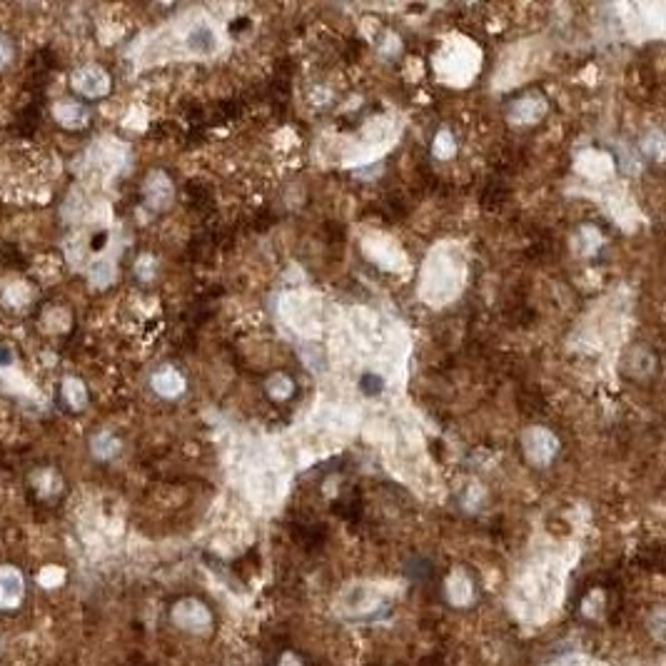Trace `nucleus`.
<instances>
[{"label":"nucleus","instance_id":"obj_10","mask_svg":"<svg viewBox=\"0 0 666 666\" xmlns=\"http://www.w3.org/2000/svg\"><path fill=\"white\" fill-rule=\"evenodd\" d=\"M8 60H10V45L5 38H0V68H3Z\"/></svg>","mask_w":666,"mask_h":666},{"label":"nucleus","instance_id":"obj_4","mask_svg":"<svg viewBox=\"0 0 666 666\" xmlns=\"http://www.w3.org/2000/svg\"><path fill=\"white\" fill-rule=\"evenodd\" d=\"M188 45H190V50H195V53H210V50H215L213 30L205 28V25L195 28L193 33H190V38H188Z\"/></svg>","mask_w":666,"mask_h":666},{"label":"nucleus","instance_id":"obj_3","mask_svg":"<svg viewBox=\"0 0 666 666\" xmlns=\"http://www.w3.org/2000/svg\"><path fill=\"white\" fill-rule=\"evenodd\" d=\"M55 118L65 128H80L85 123V108H80L78 103H60L55 105Z\"/></svg>","mask_w":666,"mask_h":666},{"label":"nucleus","instance_id":"obj_5","mask_svg":"<svg viewBox=\"0 0 666 666\" xmlns=\"http://www.w3.org/2000/svg\"><path fill=\"white\" fill-rule=\"evenodd\" d=\"M63 395H65V400H68L73 407H83V402H85V390H83V385H80L78 380H65Z\"/></svg>","mask_w":666,"mask_h":666},{"label":"nucleus","instance_id":"obj_2","mask_svg":"<svg viewBox=\"0 0 666 666\" xmlns=\"http://www.w3.org/2000/svg\"><path fill=\"white\" fill-rule=\"evenodd\" d=\"M73 85H75V90H80V93L88 95V98H98V95L108 93V88H110L108 75L98 68H83L80 73H75Z\"/></svg>","mask_w":666,"mask_h":666},{"label":"nucleus","instance_id":"obj_8","mask_svg":"<svg viewBox=\"0 0 666 666\" xmlns=\"http://www.w3.org/2000/svg\"><path fill=\"white\" fill-rule=\"evenodd\" d=\"M380 387H382V382H380V377H375V375H370V377H362V390L367 392V395H377L380 392Z\"/></svg>","mask_w":666,"mask_h":666},{"label":"nucleus","instance_id":"obj_1","mask_svg":"<svg viewBox=\"0 0 666 666\" xmlns=\"http://www.w3.org/2000/svg\"><path fill=\"white\" fill-rule=\"evenodd\" d=\"M25 594V582L23 574L15 567H3L0 569V609H13L20 604Z\"/></svg>","mask_w":666,"mask_h":666},{"label":"nucleus","instance_id":"obj_7","mask_svg":"<svg viewBox=\"0 0 666 666\" xmlns=\"http://www.w3.org/2000/svg\"><path fill=\"white\" fill-rule=\"evenodd\" d=\"M90 277H93L98 285H105V282H110V277H113V270H110L108 265H103V267H93V272H90Z\"/></svg>","mask_w":666,"mask_h":666},{"label":"nucleus","instance_id":"obj_6","mask_svg":"<svg viewBox=\"0 0 666 666\" xmlns=\"http://www.w3.org/2000/svg\"><path fill=\"white\" fill-rule=\"evenodd\" d=\"M93 452L98 454V457H113V454L118 452V442L108 435H100V437H95V442H93Z\"/></svg>","mask_w":666,"mask_h":666},{"label":"nucleus","instance_id":"obj_9","mask_svg":"<svg viewBox=\"0 0 666 666\" xmlns=\"http://www.w3.org/2000/svg\"><path fill=\"white\" fill-rule=\"evenodd\" d=\"M13 360H15L13 350H10L8 345H0V370H5V367L13 365Z\"/></svg>","mask_w":666,"mask_h":666}]
</instances>
